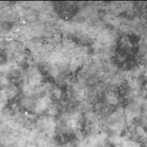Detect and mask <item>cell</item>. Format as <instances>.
<instances>
[{
  "instance_id": "obj_1",
  "label": "cell",
  "mask_w": 147,
  "mask_h": 147,
  "mask_svg": "<svg viewBox=\"0 0 147 147\" xmlns=\"http://www.w3.org/2000/svg\"><path fill=\"white\" fill-rule=\"evenodd\" d=\"M2 90L9 102L15 100L20 95V86L16 83H10Z\"/></svg>"
}]
</instances>
